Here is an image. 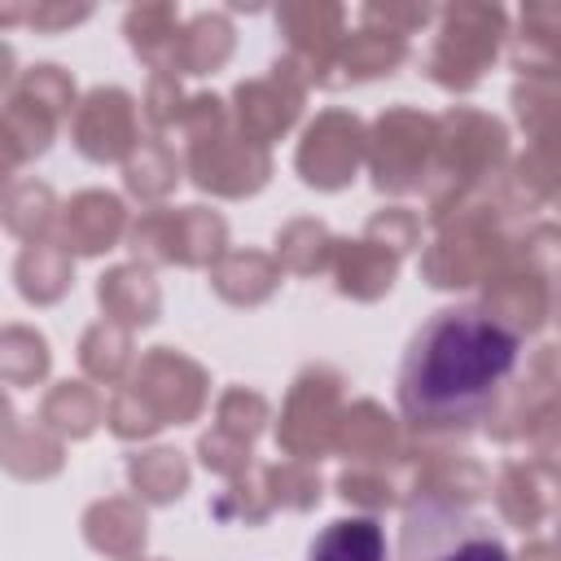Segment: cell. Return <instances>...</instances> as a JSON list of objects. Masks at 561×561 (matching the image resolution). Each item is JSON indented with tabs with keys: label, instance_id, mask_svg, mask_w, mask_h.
<instances>
[{
	"label": "cell",
	"instance_id": "cell-1",
	"mask_svg": "<svg viewBox=\"0 0 561 561\" xmlns=\"http://www.w3.org/2000/svg\"><path fill=\"white\" fill-rule=\"evenodd\" d=\"M517 333L478 311L447 307L430 316L399 368V408L416 430H447L473 421L495 386L517 364Z\"/></svg>",
	"mask_w": 561,
	"mask_h": 561
},
{
	"label": "cell",
	"instance_id": "cell-2",
	"mask_svg": "<svg viewBox=\"0 0 561 561\" xmlns=\"http://www.w3.org/2000/svg\"><path fill=\"white\" fill-rule=\"evenodd\" d=\"M399 561H508L504 539L456 500L425 495L403 517Z\"/></svg>",
	"mask_w": 561,
	"mask_h": 561
},
{
	"label": "cell",
	"instance_id": "cell-3",
	"mask_svg": "<svg viewBox=\"0 0 561 561\" xmlns=\"http://www.w3.org/2000/svg\"><path fill=\"white\" fill-rule=\"evenodd\" d=\"M311 561H386V535L373 517H342L316 535Z\"/></svg>",
	"mask_w": 561,
	"mask_h": 561
}]
</instances>
